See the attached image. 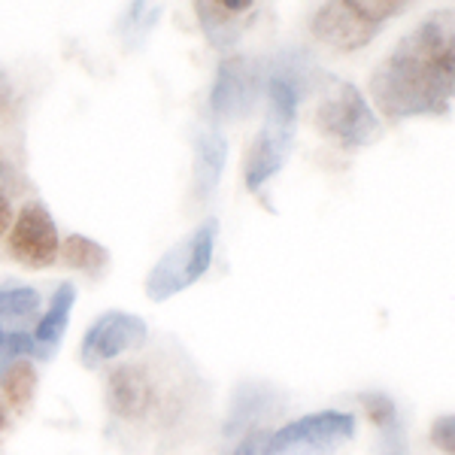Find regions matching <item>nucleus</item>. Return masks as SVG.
<instances>
[{"instance_id":"nucleus-1","label":"nucleus","mask_w":455,"mask_h":455,"mask_svg":"<svg viewBox=\"0 0 455 455\" xmlns=\"http://www.w3.org/2000/svg\"><path fill=\"white\" fill-rule=\"evenodd\" d=\"M373 104L388 122L446 116L455 94L452 6L435 10L416 31L401 36L371 76Z\"/></svg>"},{"instance_id":"nucleus-2","label":"nucleus","mask_w":455,"mask_h":455,"mask_svg":"<svg viewBox=\"0 0 455 455\" xmlns=\"http://www.w3.org/2000/svg\"><path fill=\"white\" fill-rule=\"evenodd\" d=\"M267 119L246 149V188L259 192L267 180H274L289 161L291 143H295V119L298 104L304 98L289 83L267 76Z\"/></svg>"},{"instance_id":"nucleus-3","label":"nucleus","mask_w":455,"mask_h":455,"mask_svg":"<svg viewBox=\"0 0 455 455\" xmlns=\"http://www.w3.org/2000/svg\"><path fill=\"white\" fill-rule=\"evenodd\" d=\"M216 234L219 222L207 219L188 237H182L180 243L161 255V261L146 276V295H149L152 304H164V300L186 291L188 285H195L207 274L212 264V249H216Z\"/></svg>"},{"instance_id":"nucleus-4","label":"nucleus","mask_w":455,"mask_h":455,"mask_svg":"<svg viewBox=\"0 0 455 455\" xmlns=\"http://www.w3.org/2000/svg\"><path fill=\"white\" fill-rule=\"evenodd\" d=\"M315 128L343 149H362L383 137L377 113L352 83H337V88L322 100L315 113Z\"/></svg>"},{"instance_id":"nucleus-5","label":"nucleus","mask_w":455,"mask_h":455,"mask_svg":"<svg viewBox=\"0 0 455 455\" xmlns=\"http://www.w3.org/2000/svg\"><path fill=\"white\" fill-rule=\"evenodd\" d=\"M267 73L264 64L246 55H228L219 61L216 79L210 92V109L219 122H237L249 116L259 104Z\"/></svg>"},{"instance_id":"nucleus-6","label":"nucleus","mask_w":455,"mask_h":455,"mask_svg":"<svg viewBox=\"0 0 455 455\" xmlns=\"http://www.w3.org/2000/svg\"><path fill=\"white\" fill-rule=\"evenodd\" d=\"M149 337V328L140 315L109 310L92 322V328L83 337V347H79V362L85 368H100L104 362H113L116 355L131 349H140Z\"/></svg>"},{"instance_id":"nucleus-7","label":"nucleus","mask_w":455,"mask_h":455,"mask_svg":"<svg viewBox=\"0 0 455 455\" xmlns=\"http://www.w3.org/2000/svg\"><path fill=\"white\" fill-rule=\"evenodd\" d=\"M61 252V240H58V225L46 204L34 201L21 207L16 225L10 228V255L21 267L43 270L55 264Z\"/></svg>"},{"instance_id":"nucleus-8","label":"nucleus","mask_w":455,"mask_h":455,"mask_svg":"<svg viewBox=\"0 0 455 455\" xmlns=\"http://www.w3.org/2000/svg\"><path fill=\"white\" fill-rule=\"evenodd\" d=\"M379 28L373 19L364 16L355 6V0H331L322 4L310 19L313 36H319L322 43H328L337 52H355V49L368 46L373 36L379 34Z\"/></svg>"},{"instance_id":"nucleus-9","label":"nucleus","mask_w":455,"mask_h":455,"mask_svg":"<svg viewBox=\"0 0 455 455\" xmlns=\"http://www.w3.org/2000/svg\"><path fill=\"white\" fill-rule=\"evenodd\" d=\"M355 435V416L343 410H319V413L300 416V419L276 428L267 440V452L280 455L295 446H325L337 440H349Z\"/></svg>"},{"instance_id":"nucleus-10","label":"nucleus","mask_w":455,"mask_h":455,"mask_svg":"<svg viewBox=\"0 0 455 455\" xmlns=\"http://www.w3.org/2000/svg\"><path fill=\"white\" fill-rule=\"evenodd\" d=\"M255 10L259 4L252 0H197L195 4L197 21H201L210 46L222 49V52L237 46L246 28L252 25Z\"/></svg>"},{"instance_id":"nucleus-11","label":"nucleus","mask_w":455,"mask_h":455,"mask_svg":"<svg viewBox=\"0 0 455 455\" xmlns=\"http://www.w3.org/2000/svg\"><path fill=\"white\" fill-rule=\"evenodd\" d=\"M107 403L122 419H140L152 407V383L140 364H119L107 377Z\"/></svg>"},{"instance_id":"nucleus-12","label":"nucleus","mask_w":455,"mask_h":455,"mask_svg":"<svg viewBox=\"0 0 455 455\" xmlns=\"http://www.w3.org/2000/svg\"><path fill=\"white\" fill-rule=\"evenodd\" d=\"M195 149V195L201 201H210L222 182L225 164H228V143L216 128H197L192 134Z\"/></svg>"},{"instance_id":"nucleus-13","label":"nucleus","mask_w":455,"mask_h":455,"mask_svg":"<svg viewBox=\"0 0 455 455\" xmlns=\"http://www.w3.org/2000/svg\"><path fill=\"white\" fill-rule=\"evenodd\" d=\"M76 304V285L73 283H61L55 289L52 300H49V310L40 315L36 322V331H34V343H36V358H52V352L61 343L64 331H68V322H70V310Z\"/></svg>"},{"instance_id":"nucleus-14","label":"nucleus","mask_w":455,"mask_h":455,"mask_svg":"<svg viewBox=\"0 0 455 455\" xmlns=\"http://www.w3.org/2000/svg\"><path fill=\"white\" fill-rule=\"evenodd\" d=\"M40 291L31 285H0V328L16 325V331L40 322Z\"/></svg>"},{"instance_id":"nucleus-15","label":"nucleus","mask_w":455,"mask_h":455,"mask_svg":"<svg viewBox=\"0 0 455 455\" xmlns=\"http://www.w3.org/2000/svg\"><path fill=\"white\" fill-rule=\"evenodd\" d=\"M61 261L68 264V267L79 270V274L92 276V280H98L100 274L107 270V261H109V252L107 246L94 243L92 237H83V234H73L61 243Z\"/></svg>"},{"instance_id":"nucleus-16","label":"nucleus","mask_w":455,"mask_h":455,"mask_svg":"<svg viewBox=\"0 0 455 455\" xmlns=\"http://www.w3.org/2000/svg\"><path fill=\"white\" fill-rule=\"evenodd\" d=\"M0 388H4V398L12 410H25L28 403L34 401L36 392V368L25 358H19L16 364H10L4 373H0Z\"/></svg>"},{"instance_id":"nucleus-17","label":"nucleus","mask_w":455,"mask_h":455,"mask_svg":"<svg viewBox=\"0 0 455 455\" xmlns=\"http://www.w3.org/2000/svg\"><path fill=\"white\" fill-rule=\"evenodd\" d=\"M362 407H364V413H368V419L377 425L388 440L392 437L401 440V416H398V407H395V401L388 398V395H383V392L362 395Z\"/></svg>"},{"instance_id":"nucleus-18","label":"nucleus","mask_w":455,"mask_h":455,"mask_svg":"<svg viewBox=\"0 0 455 455\" xmlns=\"http://www.w3.org/2000/svg\"><path fill=\"white\" fill-rule=\"evenodd\" d=\"M21 355H34L36 358V343L28 331H6L0 328V373L10 364H16Z\"/></svg>"},{"instance_id":"nucleus-19","label":"nucleus","mask_w":455,"mask_h":455,"mask_svg":"<svg viewBox=\"0 0 455 455\" xmlns=\"http://www.w3.org/2000/svg\"><path fill=\"white\" fill-rule=\"evenodd\" d=\"M161 16V6H149V4H131L124 10V40H143L149 36V31L156 28V21Z\"/></svg>"},{"instance_id":"nucleus-20","label":"nucleus","mask_w":455,"mask_h":455,"mask_svg":"<svg viewBox=\"0 0 455 455\" xmlns=\"http://www.w3.org/2000/svg\"><path fill=\"white\" fill-rule=\"evenodd\" d=\"M431 443H435L440 452L455 455V416L452 413L435 419V425H431Z\"/></svg>"},{"instance_id":"nucleus-21","label":"nucleus","mask_w":455,"mask_h":455,"mask_svg":"<svg viewBox=\"0 0 455 455\" xmlns=\"http://www.w3.org/2000/svg\"><path fill=\"white\" fill-rule=\"evenodd\" d=\"M267 440H270V431H249V435L240 440L237 450H234V455H270Z\"/></svg>"},{"instance_id":"nucleus-22","label":"nucleus","mask_w":455,"mask_h":455,"mask_svg":"<svg viewBox=\"0 0 455 455\" xmlns=\"http://www.w3.org/2000/svg\"><path fill=\"white\" fill-rule=\"evenodd\" d=\"M12 113H16V92H12L10 76L0 70V122H10Z\"/></svg>"},{"instance_id":"nucleus-23","label":"nucleus","mask_w":455,"mask_h":455,"mask_svg":"<svg viewBox=\"0 0 455 455\" xmlns=\"http://www.w3.org/2000/svg\"><path fill=\"white\" fill-rule=\"evenodd\" d=\"M10 222H12V207H10V197L0 192V237L10 231Z\"/></svg>"},{"instance_id":"nucleus-24","label":"nucleus","mask_w":455,"mask_h":455,"mask_svg":"<svg viewBox=\"0 0 455 455\" xmlns=\"http://www.w3.org/2000/svg\"><path fill=\"white\" fill-rule=\"evenodd\" d=\"M6 425V407H4V401H0V428Z\"/></svg>"}]
</instances>
